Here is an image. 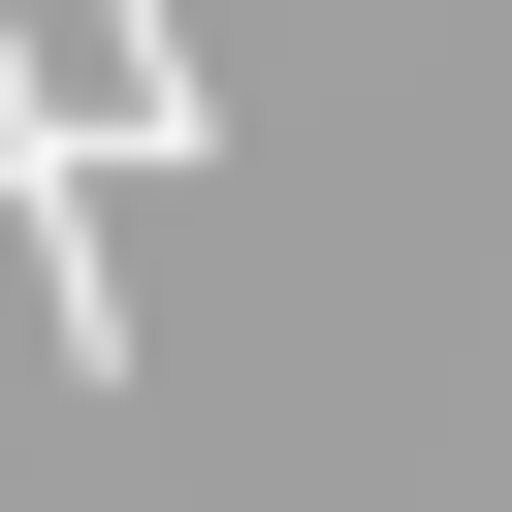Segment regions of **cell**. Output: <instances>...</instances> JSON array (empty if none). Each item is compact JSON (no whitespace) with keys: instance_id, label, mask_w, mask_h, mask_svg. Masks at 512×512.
<instances>
[{"instance_id":"obj_1","label":"cell","mask_w":512,"mask_h":512,"mask_svg":"<svg viewBox=\"0 0 512 512\" xmlns=\"http://www.w3.org/2000/svg\"><path fill=\"white\" fill-rule=\"evenodd\" d=\"M0 288L64 384H128V288H96V160H64V32H0Z\"/></svg>"}]
</instances>
